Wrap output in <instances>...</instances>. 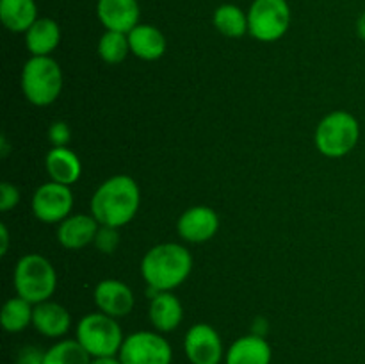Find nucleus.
Wrapping results in <instances>:
<instances>
[{"label":"nucleus","mask_w":365,"mask_h":364,"mask_svg":"<svg viewBox=\"0 0 365 364\" xmlns=\"http://www.w3.org/2000/svg\"><path fill=\"white\" fill-rule=\"evenodd\" d=\"M141 206L138 182L128 175H114L103 181L91 196V214L100 225L120 228L128 225Z\"/></svg>","instance_id":"f257e3e1"},{"label":"nucleus","mask_w":365,"mask_h":364,"mask_svg":"<svg viewBox=\"0 0 365 364\" xmlns=\"http://www.w3.org/2000/svg\"><path fill=\"white\" fill-rule=\"evenodd\" d=\"M192 271L191 252L180 243H160L143 256L141 275L148 288L173 291Z\"/></svg>","instance_id":"f03ea898"},{"label":"nucleus","mask_w":365,"mask_h":364,"mask_svg":"<svg viewBox=\"0 0 365 364\" xmlns=\"http://www.w3.org/2000/svg\"><path fill=\"white\" fill-rule=\"evenodd\" d=\"M21 91L38 107H46L59 98L63 91V71L50 56H31L21 68Z\"/></svg>","instance_id":"7ed1b4c3"},{"label":"nucleus","mask_w":365,"mask_h":364,"mask_svg":"<svg viewBox=\"0 0 365 364\" xmlns=\"http://www.w3.org/2000/svg\"><path fill=\"white\" fill-rule=\"evenodd\" d=\"M16 295L32 305L50 300L57 288V273L46 257L39 253H27L20 257L13 273Z\"/></svg>","instance_id":"20e7f679"},{"label":"nucleus","mask_w":365,"mask_h":364,"mask_svg":"<svg viewBox=\"0 0 365 364\" xmlns=\"http://www.w3.org/2000/svg\"><path fill=\"white\" fill-rule=\"evenodd\" d=\"M360 139V123L348 111H334L319 121L314 143L324 157L339 159L351 152Z\"/></svg>","instance_id":"39448f33"},{"label":"nucleus","mask_w":365,"mask_h":364,"mask_svg":"<svg viewBox=\"0 0 365 364\" xmlns=\"http://www.w3.org/2000/svg\"><path fill=\"white\" fill-rule=\"evenodd\" d=\"M77 339L82 348L95 357H110L120 353L125 338L116 318L103 313L86 314L77 325Z\"/></svg>","instance_id":"423d86ee"},{"label":"nucleus","mask_w":365,"mask_h":364,"mask_svg":"<svg viewBox=\"0 0 365 364\" xmlns=\"http://www.w3.org/2000/svg\"><path fill=\"white\" fill-rule=\"evenodd\" d=\"M291 25L287 0H253L248 9V34L257 41L273 43L284 38Z\"/></svg>","instance_id":"0eeeda50"},{"label":"nucleus","mask_w":365,"mask_h":364,"mask_svg":"<svg viewBox=\"0 0 365 364\" xmlns=\"http://www.w3.org/2000/svg\"><path fill=\"white\" fill-rule=\"evenodd\" d=\"M118 357L123 364H171L173 350L159 332L139 330L125 338Z\"/></svg>","instance_id":"6e6552de"},{"label":"nucleus","mask_w":365,"mask_h":364,"mask_svg":"<svg viewBox=\"0 0 365 364\" xmlns=\"http://www.w3.org/2000/svg\"><path fill=\"white\" fill-rule=\"evenodd\" d=\"M73 209V193L70 186L59 182H45L32 195V213L43 223H57L66 220Z\"/></svg>","instance_id":"1a4fd4ad"},{"label":"nucleus","mask_w":365,"mask_h":364,"mask_svg":"<svg viewBox=\"0 0 365 364\" xmlns=\"http://www.w3.org/2000/svg\"><path fill=\"white\" fill-rule=\"evenodd\" d=\"M184 350L191 364H220L223 359V341L209 323H196L187 330Z\"/></svg>","instance_id":"9d476101"},{"label":"nucleus","mask_w":365,"mask_h":364,"mask_svg":"<svg viewBox=\"0 0 365 364\" xmlns=\"http://www.w3.org/2000/svg\"><path fill=\"white\" fill-rule=\"evenodd\" d=\"M220 216L212 207L195 206L180 214L177 232L187 243H207L217 234Z\"/></svg>","instance_id":"9b49d317"},{"label":"nucleus","mask_w":365,"mask_h":364,"mask_svg":"<svg viewBox=\"0 0 365 364\" xmlns=\"http://www.w3.org/2000/svg\"><path fill=\"white\" fill-rule=\"evenodd\" d=\"M93 300H95V305L98 307L100 313L116 318V320L130 314L135 303L132 289L118 278L100 280L93 291Z\"/></svg>","instance_id":"f8f14e48"},{"label":"nucleus","mask_w":365,"mask_h":364,"mask_svg":"<svg viewBox=\"0 0 365 364\" xmlns=\"http://www.w3.org/2000/svg\"><path fill=\"white\" fill-rule=\"evenodd\" d=\"M96 16L106 31L128 32L139 25L141 7L138 0H98Z\"/></svg>","instance_id":"ddd939ff"},{"label":"nucleus","mask_w":365,"mask_h":364,"mask_svg":"<svg viewBox=\"0 0 365 364\" xmlns=\"http://www.w3.org/2000/svg\"><path fill=\"white\" fill-rule=\"evenodd\" d=\"M100 223L93 214H70L57 225V241L68 250H81L95 243Z\"/></svg>","instance_id":"4468645a"},{"label":"nucleus","mask_w":365,"mask_h":364,"mask_svg":"<svg viewBox=\"0 0 365 364\" xmlns=\"http://www.w3.org/2000/svg\"><path fill=\"white\" fill-rule=\"evenodd\" d=\"M32 327L45 338H63L71 327V316L68 309L61 303L46 300V302L36 303L34 314H32Z\"/></svg>","instance_id":"2eb2a0df"},{"label":"nucleus","mask_w":365,"mask_h":364,"mask_svg":"<svg viewBox=\"0 0 365 364\" xmlns=\"http://www.w3.org/2000/svg\"><path fill=\"white\" fill-rule=\"evenodd\" d=\"M148 316L157 332H173L184 320V307L171 291H159L150 298Z\"/></svg>","instance_id":"dca6fc26"},{"label":"nucleus","mask_w":365,"mask_h":364,"mask_svg":"<svg viewBox=\"0 0 365 364\" xmlns=\"http://www.w3.org/2000/svg\"><path fill=\"white\" fill-rule=\"evenodd\" d=\"M271 346L266 338L257 334L242 335L235 339L225 353L227 364H271Z\"/></svg>","instance_id":"f3484780"},{"label":"nucleus","mask_w":365,"mask_h":364,"mask_svg":"<svg viewBox=\"0 0 365 364\" xmlns=\"http://www.w3.org/2000/svg\"><path fill=\"white\" fill-rule=\"evenodd\" d=\"M45 168L50 181L64 186L75 184L82 173L81 159L68 146H52L45 157Z\"/></svg>","instance_id":"a211bd4d"},{"label":"nucleus","mask_w":365,"mask_h":364,"mask_svg":"<svg viewBox=\"0 0 365 364\" xmlns=\"http://www.w3.org/2000/svg\"><path fill=\"white\" fill-rule=\"evenodd\" d=\"M128 45L138 59L157 61L166 54L168 43L159 29L150 24H139L128 32Z\"/></svg>","instance_id":"6ab92c4d"},{"label":"nucleus","mask_w":365,"mask_h":364,"mask_svg":"<svg viewBox=\"0 0 365 364\" xmlns=\"http://www.w3.org/2000/svg\"><path fill=\"white\" fill-rule=\"evenodd\" d=\"M61 41V27L52 18H38L25 32V46L32 56H50Z\"/></svg>","instance_id":"aec40b11"},{"label":"nucleus","mask_w":365,"mask_h":364,"mask_svg":"<svg viewBox=\"0 0 365 364\" xmlns=\"http://www.w3.org/2000/svg\"><path fill=\"white\" fill-rule=\"evenodd\" d=\"M0 20L11 32H27L38 20L34 0H0Z\"/></svg>","instance_id":"412c9836"},{"label":"nucleus","mask_w":365,"mask_h":364,"mask_svg":"<svg viewBox=\"0 0 365 364\" xmlns=\"http://www.w3.org/2000/svg\"><path fill=\"white\" fill-rule=\"evenodd\" d=\"M212 24L227 38H242L248 32V13L235 4H223L214 11Z\"/></svg>","instance_id":"4be33fe9"},{"label":"nucleus","mask_w":365,"mask_h":364,"mask_svg":"<svg viewBox=\"0 0 365 364\" xmlns=\"http://www.w3.org/2000/svg\"><path fill=\"white\" fill-rule=\"evenodd\" d=\"M32 314H34V305L31 302L18 295L13 296L4 303L2 314H0L4 330L11 334L25 330L29 325H32Z\"/></svg>","instance_id":"5701e85b"},{"label":"nucleus","mask_w":365,"mask_h":364,"mask_svg":"<svg viewBox=\"0 0 365 364\" xmlns=\"http://www.w3.org/2000/svg\"><path fill=\"white\" fill-rule=\"evenodd\" d=\"M93 357L77 339H63L45 352V364H91Z\"/></svg>","instance_id":"b1692460"},{"label":"nucleus","mask_w":365,"mask_h":364,"mask_svg":"<svg viewBox=\"0 0 365 364\" xmlns=\"http://www.w3.org/2000/svg\"><path fill=\"white\" fill-rule=\"evenodd\" d=\"M130 52L128 34L125 32L106 31L98 41V56L107 64H120Z\"/></svg>","instance_id":"393cba45"},{"label":"nucleus","mask_w":365,"mask_h":364,"mask_svg":"<svg viewBox=\"0 0 365 364\" xmlns=\"http://www.w3.org/2000/svg\"><path fill=\"white\" fill-rule=\"evenodd\" d=\"M93 245L103 253H113L114 250L120 245V234H118V228L114 227H106V225H100L98 232H96V238Z\"/></svg>","instance_id":"a878e982"},{"label":"nucleus","mask_w":365,"mask_h":364,"mask_svg":"<svg viewBox=\"0 0 365 364\" xmlns=\"http://www.w3.org/2000/svg\"><path fill=\"white\" fill-rule=\"evenodd\" d=\"M18 202H20V191L16 186H13L11 182H2L0 184V211L7 213V211L14 209Z\"/></svg>","instance_id":"bb28decb"},{"label":"nucleus","mask_w":365,"mask_h":364,"mask_svg":"<svg viewBox=\"0 0 365 364\" xmlns=\"http://www.w3.org/2000/svg\"><path fill=\"white\" fill-rule=\"evenodd\" d=\"M48 139L52 146H66L71 139V131L66 121H53L48 128Z\"/></svg>","instance_id":"cd10ccee"},{"label":"nucleus","mask_w":365,"mask_h":364,"mask_svg":"<svg viewBox=\"0 0 365 364\" xmlns=\"http://www.w3.org/2000/svg\"><path fill=\"white\" fill-rule=\"evenodd\" d=\"M14 364H45V352L34 345H27L20 348Z\"/></svg>","instance_id":"c85d7f7f"},{"label":"nucleus","mask_w":365,"mask_h":364,"mask_svg":"<svg viewBox=\"0 0 365 364\" xmlns=\"http://www.w3.org/2000/svg\"><path fill=\"white\" fill-rule=\"evenodd\" d=\"M0 256H6L9 250V232H7L6 223H0Z\"/></svg>","instance_id":"c756f323"},{"label":"nucleus","mask_w":365,"mask_h":364,"mask_svg":"<svg viewBox=\"0 0 365 364\" xmlns=\"http://www.w3.org/2000/svg\"><path fill=\"white\" fill-rule=\"evenodd\" d=\"M91 364H123L120 360V357L110 355V357H95L91 359Z\"/></svg>","instance_id":"7c9ffc66"},{"label":"nucleus","mask_w":365,"mask_h":364,"mask_svg":"<svg viewBox=\"0 0 365 364\" xmlns=\"http://www.w3.org/2000/svg\"><path fill=\"white\" fill-rule=\"evenodd\" d=\"M356 34H359V38L362 41H365V11L360 14L359 20H356Z\"/></svg>","instance_id":"2f4dec72"},{"label":"nucleus","mask_w":365,"mask_h":364,"mask_svg":"<svg viewBox=\"0 0 365 364\" xmlns=\"http://www.w3.org/2000/svg\"><path fill=\"white\" fill-rule=\"evenodd\" d=\"M9 153V145H7V139L2 138V157H7Z\"/></svg>","instance_id":"473e14b6"}]
</instances>
